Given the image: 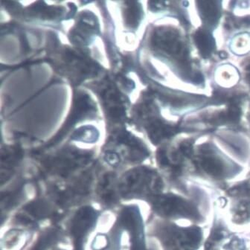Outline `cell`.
Segmentation results:
<instances>
[{"label": "cell", "instance_id": "cell-2", "mask_svg": "<svg viewBox=\"0 0 250 250\" xmlns=\"http://www.w3.org/2000/svg\"><path fill=\"white\" fill-rule=\"evenodd\" d=\"M153 203L156 212L165 218L201 225L207 220L203 208L209 204V200L204 190L189 185V195L161 193L154 196Z\"/></svg>", "mask_w": 250, "mask_h": 250}, {"label": "cell", "instance_id": "cell-9", "mask_svg": "<svg viewBox=\"0 0 250 250\" xmlns=\"http://www.w3.org/2000/svg\"><path fill=\"white\" fill-rule=\"evenodd\" d=\"M224 191L227 199H245L250 202V176L233 185H229Z\"/></svg>", "mask_w": 250, "mask_h": 250}, {"label": "cell", "instance_id": "cell-3", "mask_svg": "<svg viewBox=\"0 0 250 250\" xmlns=\"http://www.w3.org/2000/svg\"><path fill=\"white\" fill-rule=\"evenodd\" d=\"M164 237L166 250H200L205 241L203 229L197 224L170 223L165 229Z\"/></svg>", "mask_w": 250, "mask_h": 250}, {"label": "cell", "instance_id": "cell-1", "mask_svg": "<svg viewBox=\"0 0 250 250\" xmlns=\"http://www.w3.org/2000/svg\"><path fill=\"white\" fill-rule=\"evenodd\" d=\"M244 171V167L211 143L195 146L190 163L188 179H200L224 189L229 182L236 179Z\"/></svg>", "mask_w": 250, "mask_h": 250}, {"label": "cell", "instance_id": "cell-7", "mask_svg": "<svg viewBox=\"0 0 250 250\" xmlns=\"http://www.w3.org/2000/svg\"><path fill=\"white\" fill-rule=\"evenodd\" d=\"M229 213L233 224L239 227L250 224V202L245 199H227Z\"/></svg>", "mask_w": 250, "mask_h": 250}, {"label": "cell", "instance_id": "cell-8", "mask_svg": "<svg viewBox=\"0 0 250 250\" xmlns=\"http://www.w3.org/2000/svg\"><path fill=\"white\" fill-rule=\"evenodd\" d=\"M194 41L199 53L204 58H209L215 50V40L211 31L202 28L196 31Z\"/></svg>", "mask_w": 250, "mask_h": 250}, {"label": "cell", "instance_id": "cell-4", "mask_svg": "<svg viewBox=\"0 0 250 250\" xmlns=\"http://www.w3.org/2000/svg\"><path fill=\"white\" fill-rule=\"evenodd\" d=\"M233 233L222 218L215 216L208 236L203 243V250H223V244Z\"/></svg>", "mask_w": 250, "mask_h": 250}, {"label": "cell", "instance_id": "cell-11", "mask_svg": "<svg viewBox=\"0 0 250 250\" xmlns=\"http://www.w3.org/2000/svg\"><path fill=\"white\" fill-rule=\"evenodd\" d=\"M223 250H250L245 237L233 233L223 244Z\"/></svg>", "mask_w": 250, "mask_h": 250}, {"label": "cell", "instance_id": "cell-6", "mask_svg": "<svg viewBox=\"0 0 250 250\" xmlns=\"http://www.w3.org/2000/svg\"><path fill=\"white\" fill-rule=\"evenodd\" d=\"M237 134L221 135V144L240 162H247L250 157V147L245 139Z\"/></svg>", "mask_w": 250, "mask_h": 250}, {"label": "cell", "instance_id": "cell-5", "mask_svg": "<svg viewBox=\"0 0 250 250\" xmlns=\"http://www.w3.org/2000/svg\"><path fill=\"white\" fill-rule=\"evenodd\" d=\"M196 7L204 25L203 28L209 31L215 28L221 19L222 11L221 2L218 1L196 2Z\"/></svg>", "mask_w": 250, "mask_h": 250}, {"label": "cell", "instance_id": "cell-10", "mask_svg": "<svg viewBox=\"0 0 250 250\" xmlns=\"http://www.w3.org/2000/svg\"><path fill=\"white\" fill-rule=\"evenodd\" d=\"M231 50L237 55H246L250 52V35L243 33L234 37L231 41Z\"/></svg>", "mask_w": 250, "mask_h": 250}, {"label": "cell", "instance_id": "cell-12", "mask_svg": "<svg viewBox=\"0 0 250 250\" xmlns=\"http://www.w3.org/2000/svg\"><path fill=\"white\" fill-rule=\"evenodd\" d=\"M245 78L247 83L250 86V62L247 64L245 69Z\"/></svg>", "mask_w": 250, "mask_h": 250}]
</instances>
